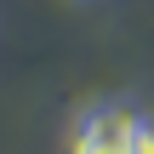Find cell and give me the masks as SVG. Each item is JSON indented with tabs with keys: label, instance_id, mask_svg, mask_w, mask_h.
Segmentation results:
<instances>
[{
	"label": "cell",
	"instance_id": "obj_2",
	"mask_svg": "<svg viewBox=\"0 0 154 154\" xmlns=\"http://www.w3.org/2000/svg\"><path fill=\"white\" fill-rule=\"evenodd\" d=\"M131 154H154V120H137V143Z\"/></svg>",
	"mask_w": 154,
	"mask_h": 154
},
{
	"label": "cell",
	"instance_id": "obj_1",
	"mask_svg": "<svg viewBox=\"0 0 154 154\" xmlns=\"http://www.w3.org/2000/svg\"><path fill=\"white\" fill-rule=\"evenodd\" d=\"M137 120H143V114H131L126 103L91 109V114L80 120V131H74V154H131V143H137Z\"/></svg>",
	"mask_w": 154,
	"mask_h": 154
}]
</instances>
